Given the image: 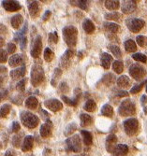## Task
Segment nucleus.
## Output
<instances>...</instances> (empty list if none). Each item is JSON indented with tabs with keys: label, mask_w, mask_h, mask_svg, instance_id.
I'll use <instances>...</instances> for the list:
<instances>
[{
	"label": "nucleus",
	"mask_w": 147,
	"mask_h": 156,
	"mask_svg": "<svg viewBox=\"0 0 147 156\" xmlns=\"http://www.w3.org/2000/svg\"><path fill=\"white\" fill-rule=\"evenodd\" d=\"M63 38L65 42L67 43L69 47H75L76 43H77V38H78V30L76 27L69 26H66L63 29Z\"/></svg>",
	"instance_id": "1"
},
{
	"label": "nucleus",
	"mask_w": 147,
	"mask_h": 156,
	"mask_svg": "<svg viewBox=\"0 0 147 156\" xmlns=\"http://www.w3.org/2000/svg\"><path fill=\"white\" fill-rule=\"evenodd\" d=\"M20 118H21V121L24 126L30 129L36 128L39 123V117L28 111H23L21 115H20Z\"/></svg>",
	"instance_id": "2"
},
{
	"label": "nucleus",
	"mask_w": 147,
	"mask_h": 156,
	"mask_svg": "<svg viewBox=\"0 0 147 156\" xmlns=\"http://www.w3.org/2000/svg\"><path fill=\"white\" fill-rule=\"evenodd\" d=\"M44 80V70L39 65H35L31 70V83L33 86L37 87L41 84Z\"/></svg>",
	"instance_id": "3"
},
{
	"label": "nucleus",
	"mask_w": 147,
	"mask_h": 156,
	"mask_svg": "<svg viewBox=\"0 0 147 156\" xmlns=\"http://www.w3.org/2000/svg\"><path fill=\"white\" fill-rule=\"evenodd\" d=\"M118 112L121 116H130L136 113L135 105L130 101L129 99H126L121 103L120 107L118 108Z\"/></svg>",
	"instance_id": "4"
},
{
	"label": "nucleus",
	"mask_w": 147,
	"mask_h": 156,
	"mask_svg": "<svg viewBox=\"0 0 147 156\" xmlns=\"http://www.w3.org/2000/svg\"><path fill=\"white\" fill-rule=\"evenodd\" d=\"M67 147L68 150L73 152H80L82 150V143H81V138L78 135H74L67 139Z\"/></svg>",
	"instance_id": "5"
},
{
	"label": "nucleus",
	"mask_w": 147,
	"mask_h": 156,
	"mask_svg": "<svg viewBox=\"0 0 147 156\" xmlns=\"http://www.w3.org/2000/svg\"><path fill=\"white\" fill-rule=\"evenodd\" d=\"M124 128H125V132L128 135H136V133L138 132V128H139V123L137 119H128L124 122Z\"/></svg>",
	"instance_id": "6"
},
{
	"label": "nucleus",
	"mask_w": 147,
	"mask_h": 156,
	"mask_svg": "<svg viewBox=\"0 0 147 156\" xmlns=\"http://www.w3.org/2000/svg\"><path fill=\"white\" fill-rule=\"evenodd\" d=\"M126 26L130 30L132 33H138L139 31H141V28L144 26V21L141 19H136V18H131V19H128L126 21Z\"/></svg>",
	"instance_id": "7"
},
{
	"label": "nucleus",
	"mask_w": 147,
	"mask_h": 156,
	"mask_svg": "<svg viewBox=\"0 0 147 156\" xmlns=\"http://www.w3.org/2000/svg\"><path fill=\"white\" fill-rule=\"evenodd\" d=\"M129 74L134 79L140 80L146 75V71L141 65L134 64L129 67Z\"/></svg>",
	"instance_id": "8"
},
{
	"label": "nucleus",
	"mask_w": 147,
	"mask_h": 156,
	"mask_svg": "<svg viewBox=\"0 0 147 156\" xmlns=\"http://www.w3.org/2000/svg\"><path fill=\"white\" fill-rule=\"evenodd\" d=\"M42 50V40H41V37L38 36L34 40L33 46H32V50H31V56L34 58H38L40 52H41Z\"/></svg>",
	"instance_id": "9"
},
{
	"label": "nucleus",
	"mask_w": 147,
	"mask_h": 156,
	"mask_svg": "<svg viewBox=\"0 0 147 156\" xmlns=\"http://www.w3.org/2000/svg\"><path fill=\"white\" fill-rule=\"evenodd\" d=\"M45 107L54 112H57L63 108V104L57 99H48L44 102Z\"/></svg>",
	"instance_id": "10"
},
{
	"label": "nucleus",
	"mask_w": 147,
	"mask_h": 156,
	"mask_svg": "<svg viewBox=\"0 0 147 156\" xmlns=\"http://www.w3.org/2000/svg\"><path fill=\"white\" fill-rule=\"evenodd\" d=\"M137 8V2L134 0H126V1H123L122 3V11L125 14H129L132 13Z\"/></svg>",
	"instance_id": "11"
},
{
	"label": "nucleus",
	"mask_w": 147,
	"mask_h": 156,
	"mask_svg": "<svg viewBox=\"0 0 147 156\" xmlns=\"http://www.w3.org/2000/svg\"><path fill=\"white\" fill-rule=\"evenodd\" d=\"M2 6L7 11H17L21 9V5L17 1H9V0L2 1Z\"/></svg>",
	"instance_id": "12"
},
{
	"label": "nucleus",
	"mask_w": 147,
	"mask_h": 156,
	"mask_svg": "<svg viewBox=\"0 0 147 156\" xmlns=\"http://www.w3.org/2000/svg\"><path fill=\"white\" fill-rule=\"evenodd\" d=\"M116 142H117V138L115 135H109L106 138V150L109 152H113L114 148L116 147Z\"/></svg>",
	"instance_id": "13"
},
{
	"label": "nucleus",
	"mask_w": 147,
	"mask_h": 156,
	"mask_svg": "<svg viewBox=\"0 0 147 156\" xmlns=\"http://www.w3.org/2000/svg\"><path fill=\"white\" fill-rule=\"evenodd\" d=\"M75 92L76 93H75V97L74 98H69L67 96H65V95L62 96L63 101L66 104H68L69 106H71V107H75V106H77L79 98H80V95H81V90L80 89H76Z\"/></svg>",
	"instance_id": "14"
},
{
	"label": "nucleus",
	"mask_w": 147,
	"mask_h": 156,
	"mask_svg": "<svg viewBox=\"0 0 147 156\" xmlns=\"http://www.w3.org/2000/svg\"><path fill=\"white\" fill-rule=\"evenodd\" d=\"M74 52L72 50H68V51H66L65 53L63 54V56L61 57V63L60 65H62L64 68H68L70 65V58L72 57Z\"/></svg>",
	"instance_id": "15"
},
{
	"label": "nucleus",
	"mask_w": 147,
	"mask_h": 156,
	"mask_svg": "<svg viewBox=\"0 0 147 156\" xmlns=\"http://www.w3.org/2000/svg\"><path fill=\"white\" fill-rule=\"evenodd\" d=\"M48 123L42 124L41 126H40V130H39V133L40 135H41L42 138H48L52 134V124H51L50 121H47Z\"/></svg>",
	"instance_id": "16"
},
{
	"label": "nucleus",
	"mask_w": 147,
	"mask_h": 156,
	"mask_svg": "<svg viewBox=\"0 0 147 156\" xmlns=\"http://www.w3.org/2000/svg\"><path fill=\"white\" fill-rule=\"evenodd\" d=\"M34 144V138L32 135H26L24 139V142L22 145V150L23 152H29L33 148Z\"/></svg>",
	"instance_id": "17"
},
{
	"label": "nucleus",
	"mask_w": 147,
	"mask_h": 156,
	"mask_svg": "<svg viewBox=\"0 0 147 156\" xmlns=\"http://www.w3.org/2000/svg\"><path fill=\"white\" fill-rule=\"evenodd\" d=\"M113 152L114 156H126L128 152V147L125 144H119L114 148Z\"/></svg>",
	"instance_id": "18"
},
{
	"label": "nucleus",
	"mask_w": 147,
	"mask_h": 156,
	"mask_svg": "<svg viewBox=\"0 0 147 156\" xmlns=\"http://www.w3.org/2000/svg\"><path fill=\"white\" fill-rule=\"evenodd\" d=\"M23 63H24V58L21 54H14L9 60V64L11 67H18V65H22Z\"/></svg>",
	"instance_id": "19"
},
{
	"label": "nucleus",
	"mask_w": 147,
	"mask_h": 156,
	"mask_svg": "<svg viewBox=\"0 0 147 156\" xmlns=\"http://www.w3.org/2000/svg\"><path fill=\"white\" fill-rule=\"evenodd\" d=\"M25 67L24 65V67H20V68H17V69H13L11 71V73H9V75H11V77L12 79H21L23 78L24 75H25Z\"/></svg>",
	"instance_id": "20"
},
{
	"label": "nucleus",
	"mask_w": 147,
	"mask_h": 156,
	"mask_svg": "<svg viewBox=\"0 0 147 156\" xmlns=\"http://www.w3.org/2000/svg\"><path fill=\"white\" fill-rule=\"evenodd\" d=\"M101 65H102L103 68L105 69H109L110 67H111V64L113 62V57L111 56L110 54L106 53V52H103L101 54Z\"/></svg>",
	"instance_id": "21"
},
{
	"label": "nucleus",
	"mask_w": 147,
	"mask_h": 156,
	"mask_svg": "<svg viewBox=\"0 0 147 156\" xmlns=\"http://www.w3.org/2000/svg\"><path fill=\"white\" fill-rule=\"evenodd\" d=\"M117 85H118V87L120 88H128L130 86V79L128 76H126V75H123V76H121L118 78L117 79Z\"/></svg>",
	"instance_id": "22"
},
{
	"label": "nucleus",
	"mask_w": 147,
	"mask_h": 156,
	"mask_svg": "<svg viewBox=\"0 0 147 156\" xmlns=\"http://www.w3.org/2000/svg\"><path fill=\"white\" fill-rule=\"evenodd\" d=\"M83 30L85 31L86 34H92V33H94L95 29H96L95 24L93 23L92 21H90L89 19H86L83 21Z\"/></svg>",
	"instance_id": "23"
},
{
	"label": "nucleus",
	"mask_w": 147,
	"mask_h": 156,
	"mask_svg": "<svg viewBox=\"0 0 147 156\" xmlns=\"http://www.w3.org/2000/svg\"><path fill=\"white\" fill-rule=\"evenodd\" d=\"M80 121H81V126L87 127L91 123H92L93 119L90 115L83 113V114H81V116H80Z\"/></svg>",
	"instance_id": "24"
},
{
	"label": "nucleus",
	"mask_w": 147,
	"mask_h": 156,
	"mask_svg": "<svg viewBox=\"0 0 147 156\" xmlns=\"http://www.w3.org/2000/svg\"><path fill=\"white\" fill-rule=\"evenodd\" d=\"M23 16L21 14H17V15H14V16L11 18V26L14 29H18L20 26H21V24L23 23Z\"/></svg>",
	"instance_id": "25"
},
{
	"label": "nucleus",
	"mask_w": 147,
	"mask_h": 156,
	"mask_svg": "<svg viewBox=\"0 0 147 156\" xmlns=\"http://www.w3.org/2000/svg\"><path fill=\"white\" fill-rule=\"evenodd\" d=\"M38 105H39V101L37 97L35 96H30L25 100V107L29 109H36Z\"/></svg>",
	"instance_id": "26"
},
{
	"label": "nucleus",
	"mask_w": 147,
	"mask_h": 156,
	"mask_svg": "<svg viewBox=\"0 0 147 156\" xmlns=\"http://www.w3.org/2000/svg\"><path fill=\"white\" fill-rule=\"evenodd\" d=\"M28 11L29 14L31 15L32 17H36L39 14V4L37 1H33L28 5Z\"/></svg>",
	"instance_id": "27"
},
{
	"label": "nucleus",
	"mask_w": 147,
	"mask_h": 156,
	"mask_svg": "<svg viewBox=\"0 0 147 156\" xmlns=\"http://www.w3.org/2000/svg\"><path fill=\"white\" fill-rule=\"evenodd\" d=\"M101 114L105 117H109V118L113 117V107L109 104H105L102 107V108H101Z\"/></svg>",
	"instance_id": "28"
},
{
	"label": "nucleus",
	"mask_w": 147,
	"mask_h": 156,
	"mask_svg": "<svg viewBox=\"0 0 147 156\" xmlns=\"http://www.w3.org/2000/svg\"><path fill=\"white\" fill-rule=\"evenodd\" d=\"M104 29L107 32H110L111 34H115L116 32H118L119 26L118 24L113 23H104Z\"/></svg>",
	"instance_id": "29"
},
{
	"label": "nucleus",
	"mask_w": 147,
	"mask_h": 156,
	"mask_svg": "<svg viewBox=\"0 0 147 156\" xmlns=\"http://www.w3.org/2000/svg\"><path fill=\"white\" fill-rule=\"evenodd\" d=\"M105 7L106 9H110V11H115V9H119L120 1H117V0H108V1H105Z\"/></svg>",
	"instance_id": "30"
},
{
	"label": "nucleus",
	"mask_w": 147,
	"mask_h": 156,
	"mask_svg": "<svg viewBox=\"0 0 147 156\" xmlns=\"http://www.w3.org/2000/svg\"><path fill=\"white\" fill-rule=\"evenodd\" d=\"M83 108H84V110H86V111H88V112H93L96 110V108H97V104H96L94 100L89 99L84 104Z\"/></svg>",
	"instance_id": "31"
},
{
	"label": "nucleus",
	"mask_w": 147,
	"mask_h": 156,
	"mask_svg": "<svg viewBox=\"0 0 147 156\" xmlns=\"http://www.w3.org/2000/svg\"><path fill=\"white\" fill-rule=\"evenodd\" d=\"M125 49L128 52H134L137 50V45L132 39H128L125 42Z\"/></svg>",
	"instance_id": "32"
},
{
	"label": "nucleus",
	"mask_w": 147,
	"mask_h": 156,
	"mask_svg": "<svg viewBox=\"0 0 147 156\" xmlns=\"http://www.w3.org/2000/svg\"><path fill=\"white\" fill-rule=\"evenodd\" d=\"M81 134H82L83 138V142H84L85 145L90 146L91 144H92L93 138H92V135H91L90 132H88V131H85V130H83L82 132H81Z\"/></svg>",
	"instance_id": "33"
},
{
	"label": "nucleus",
	"mask_w": 147,
	"mask_h": 156,
	"mask_svg": "<svg viewBox=\"0 0 147 156\" xmlns=\"http://www.w3.org/2000/svg\"><path fill=\"white\" fill-rule=\"evenodd\" d=\"M113 69L114 70L115 73L121 74L124 70V64L122 61H119V60H116L113 64Z\"/></svg>",
	"instance_id": "34"
},
{
	"label": "nucleus",
	"mask_w": 147,
	"mask_h": 156,
	"mask_svg": "<svg viewBox=\"0 0 147 156\" xmlns=\"http://www.w3.org/2000/svg\"><path fill=\"white\" fill-rule=\"evenodd\" d=\"M43 55H44V59H45V61H46V62H51L54 57V53L50 48H46L44 50Z\"/></svg>",
	"instance_id": "35"
},
{
	"label": "nucleus",
	"mask_w": 147,
	"mask_h": 156,
	"mask_svg": "<svg viewBox=\"0 0 147 156\" xmlns=\"http://www.w3.org/2000/svg\"><path fill=\"white\" fill-rule=\"evenodd\" d=\"M11 111V106L9 104L3 105L1 108H0V117L1 118H6L8 116V114Z\"/></svg>",
	"instance_id": "36"
},
{
	"label": "nucleus",
	"mask_w": 147,
	"mask_h": 156,
	"mask_svg": "<svg viewBox=\"0 0 147 156\" xmlns=\"http://www.w3.org/2000/svg\"><path fill=\"white\" fill-rule=\"evenodd\" d=\"M109 49L116 58H120L122 56V52H121V50L118 46H116V45H110Z\"/></svg>",
	"instance_id": "37"
},
{
	"label": "nucleus",
	"mask_w": 147,
	"mask_h": 156,
	"mask_svg": "<svg viewBox=\"0 0 147 156\" xmlns=\"http://www.w3.org/2000/svg\"><path fill=\"white\" fill-rule=\"evenodd\" d=\"M70 2H71V4L76 5V6H78L79 8H81L82 9L87 11L89 1H85V0H79V1H70Z\"/></svg>",
	"instance_id": "38"
},
{
	"label": "nucleus",
	"mask_w": 147,
	"mask_h": 156,
	"mask_svg": "<svg viewBox=\"0 0 147 156\" xmlns=\"http://www.w3.org/2000/svg\"><path fill=\"white\" fill-rule=\"evenodd\" d=\"M76 129H77V125H76V123H72L69 124L65 130V135L66 137H69V135H70L73 132H75Z\"/></svg>",
	"instance_id": "39"
},
{
	"label": "nucleus",
	"mask_w": 147,
	"mask_h": 156,
	"mask_svg": "<svg viewBox=\"0 0 147 156\" xmlns=\"http://www.w3.org/2000/svg\"><path fill=\"white\" fill-rule=\"evenodd\" d=\"M136 41L141 48H147V38L144 36H138L136 38Z\"/></svg>",
	"instance_id": "40"
},
{
	"label": "nucleus",
	"mask_w": 147,
	"mask_h": 156,
	"mask_svg": "<svg viewBox=\"0 0 147 156\" xmlns=\"http://www.w3.org/2000/svg\"><path fill=\"white\" fill-rule=\"evenodd\" d=\"M62 75V70L59 69V68H56L54 71V78L52 79V85L53 86H56V83H57V79H60Z\"/></svg>",
	"instance_id": "41"
},
{
	"label": "nucleus",
	"mask_w": 147,
	"mask_h": 156,
	"mask_svg": "<svg viewBox=\"0 0 147 156\" xmlns=\"http://www.w3.org/2000/svg\"><path fill=\"white\" fill-rule=\"evenodd\" d=\"M145 83H146V80H144V82H143L140 83V84H137V85H135L134 87L131 88V90H130V94H138V93H140V92L141 91V89H143V87L144 85H145Z\"/></svg>",
	"instance_id": "42"
},
{
	"label": "nucleus",
	"mask_w": 147,
	"mask_h": 156,
	"mask_svg": "<svg viewBox=\"0 0 147 156\" xmlns=\"http://www.w3.org/2000/svg\"><path fill=\"white\" fill-rule=\"evenodd\" d=\"M102 82L106 85H111V83L114 82V76L113 74H111V73L105 75V76L103 77V79H102Z\"/></svg>",
	"instance_id": "43"
},
{
	"label": "nucleus",
	"mask_w": 147,
	"mask_h": 156,
	"mask_svg": "<svg viewBox=\"0 0 147 156\" xmlns=\"http://www.w3.org/2000/svg\"><path fill=\"white\" fill-rule=\"evenodd\" d=\"M132 58L134 60H136V61H139V62H141V63H146V61H147V57L144 54L141 53V52H137V53L133 54Z\"/></svg>",
	"instance_id": "44"
},
{
	"label": "nucleus",
	"mask_w": 147,
	"mask_h": 156,
	"mask_svg": "<svg viewBox=\"0 0 147 156\" xmlns=\"http://www.w3.org/2000/svg\"><path fill=\"white\" fill-rule=\"evenodd\" d=\"M121 17V14L118 12H111L105 15V18L107 20H111V21H118Z\"/></svg>",
	"instance_id": "45"
},
{
	"label": "nucleus",
	"mask_w": 147,
	"mask_h": 156,
	"mask_svg": "<svg viewBox=\"0 0 147 156\" xmlns=\"http://www.w3.org/2000/svg\"><path fill=\"white\" fill-rule=\"evenodd\" d=\"M21 135H14L13 138H12V144L15 148H20V146H21Z\"/></svg>",
	"instance_id": "46"
},
{
	"label": "nucleus",
	"mask_w": 147,
	"mask_h": 156,
	"mask_svg": "<svg viewBox=\"0 0 147 156\" xmlns=\"http://www.w3.org/2000/svg\"><path fill=\"white\" fill-rule=\"evenodd\" d=\"M25 83H26V79H23L22 80H20V82H18L17 86H16V89L18 90L19 92H24V91Z\"/></svg>",
	"instance_id": "47"
},
{
	"label": "nucleus",
	"mask_w": 147,
	"mask_h": 156,
	"mask_svg": "<svg viewBox=\"0 0 147 156\" xmlns=\"http://www.w3.org/2000/svg\"><path fill=\"white\" fill-rule=\"evenodd\" d=\"M8 60V54L6 52V51L4 50H0V63L4 64L6 63Z\"/></svg>",
	"instance_id": "48"
},
{
	"label": "nucleus",
	"mask_w": 147,
	"mask_h": 156,
	"mask_svg": "<svg viewBox=\"0 0 147 156\" xmlns=\"http://www.w3.org/2000/svg\"><path fill=\"white\" fill-rule=\"evenodd\" d=\"M49 39L51 42L53 43H57L58 42V35L56 32H53L49 34Z\"/></svg>",
	"instance_id": "49"
},
{
	"label": "nucleus",
	"mask_w": 147,
	"mask_h": 156,
	"mask_svg": "<svg viewBox=\"0 0 147 156\" xmlns=\"http://www.w3.org/2000/svg\"><path fill=\"white\" fill-rule=\"evenodd\" d=\"M15 52H16V46L13 43H9L8 44V52L9 54H13Z\"/></svg>",
	"instance_id": "50"
},
{
	"label": "nucleus",
	"mask_w": 147,
	"mask_h": 156,
	"mask_svg": "<svg viewBox=\"0 0 147 156\" xmlns=\"http://www.w3.org/2000/svg\"><path fill=\"white\" fill-rule=\"evenodd\" d=\"M20 129H21L20 123L18 122H13V123H12V131H13V132L14 133H17Z\"/></svg>",
	"instance_id": "51"
},
{
	"label": "nucleus",
	"mask_w": 147,
	"mask_h": 156,
	"mask_svg": "<svg viewBox=\"0 0 147 156\" xmlns=\"http://www.w3.org/2000/svg\"><path fill=\"white\" fill-rule=\"evenodd\" d=\"M128 92H126V91H119L117 93V96L118 97H126V96H128Z\"/></svg>",
	"instance_id": "52"
},
{
	"label": "nucleus",
	"mask_w": 147,
	"mask_h": 156,
	"mask_svg": "<svg viewBox=\"0 0 147 156\" xmlns=\"http://www.w3.org/2000/svg\"><path fill=\"white\" fill-rule=\"evenodd\" d=\"M60 90H61V91H63L64 93H68L69 92V87H68L67 83H65V82L61 83V87H60Z\"/></svg>",
	"instance_id": "53"
},
{
	"label": "nucleus",
	"mask_w": 147,
	"mask_h": 156,
	"mask_svg": "<svg viewBox=\"0 0 147 156\" xmlns=\"http://www.w3.org/2000/svg\"><path fill=\"white\" fill-rule=\"evenodd\" d=\"M50 16H51V11H45V13H44V15H43V17H42V20H43L44 22H46L47 20L50 18Z\"/></svg>",
	"instance_id": "54"
},
{
	"label": "nucleus",
	"mask_w": 147,
	"mask_h": 156,
	"mask_svg": "<svg viewBox=\"0 0 147 156\" xmlns=\"http://www.w3.org/2000/svg\"><path fill=\"white\" fill-rule=\"evenodd\" d=\"M141 105H143V106H144V105L147 103V96H146L145 94L141 96Z\"/></svg>",
	"instance_id": "55"
},
{
	"label": "nucleus",
	"mask_w": 147,
	"mask_h": 156,
	"mask_svg": "<svg viewBox=\"0 0 147 156\" xmlns=\"http://www.w3.org/2000/svg\"><path fill=\"white\" fill-rule=\"evenodd\" d=\"M5 156H16V155H15V153L12 152L11 150H9L6 152V154H5Z\"/></svg>",
	"instance_id": "56"
},
{
	"label": "nucleus",
	"mask_w": 147,
	"mask_h": 156,
	"mask_svg": "<svg viewBox=\"0 0 147 156\" xmlns=\"http://www.w3.org/2000/svg\"><path fill=\"white\" fill-rule=\"evenodd\" d=\"M4 44H5V40L2 37H0V48L3 47L4 46Z\"/></svg>",
	"instance_id": "57"
},
{
	"label": "nucleus",
	"mask_w": 147,
	"mask_h": 156,
	"mask_svg": "<svg viewBox=\"0 0 147 156\" xmlns=\"http://www.w3.org/2000/svg\"><path fill=\"white\" fill-rule=\"evenodd\" d=\"M7 71V68L5 67H2V65H0V73H4Z\"/></svg>",
	"instance_id": "58"
},
{
	"label": "nucleus",
	"mask_w": 147,
	"mask_h": 156,
	"mask_svg": "<svg viewBox=\"0 0 147 156\" xmlns=\"http://www.w3.org/2000/svg\"><path fill=\"white\" fill-rule=\"evenodd\" d=\"M144 112H145V114H147V107H144Z\"/></svg>",
	"instance_id": "59"
},
{
	"label": "nucleus",
	"mask_w": 147,
	"mask_h": 156,
	"mask_svg": "<svg viewBox=\"0 0 147 156\" xmlns=\"http://www.w3.org/2000/svg\"><path fill=\"white\" fill-rule=\"evenodd\" d=\"M145 85H146V92H147V79H146V83H145Z\"/></svg>",
	"instance_id": "60"
}]
</instances>
